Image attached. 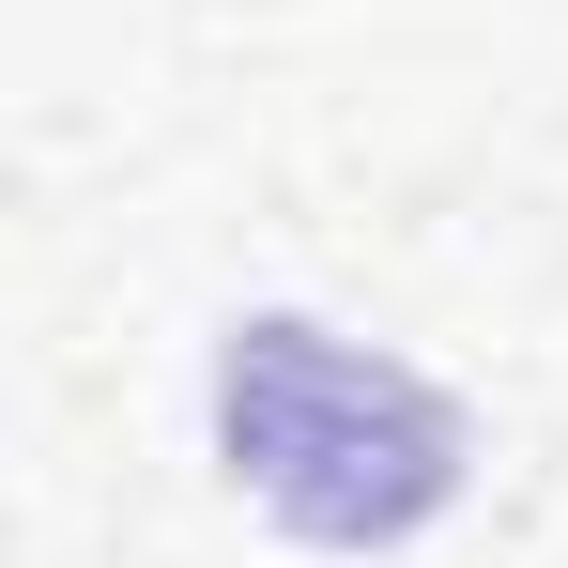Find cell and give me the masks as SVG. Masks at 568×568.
<instances>
[{"label":"cell","mask_w":568,"mask_h":568,"mask_svg":"<svg viewBox=\"0 0 568 568\" xmlns=\"http://www.w3.org/2000/svg\"><path fill=\"white\" fill-rule=\"evenodd\" d=\"M215 462L307 554H415L476 491V415L307 307H246L215 323Z\"/></svg>","instance_id":"cell-1"}]
</instances>
